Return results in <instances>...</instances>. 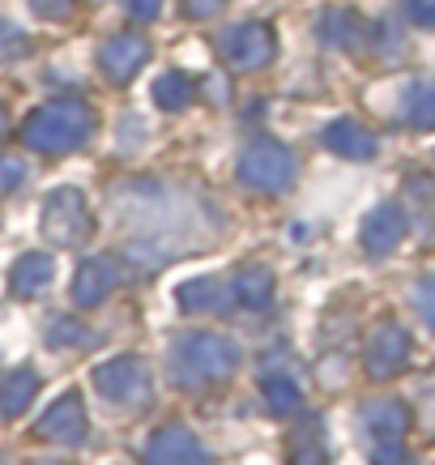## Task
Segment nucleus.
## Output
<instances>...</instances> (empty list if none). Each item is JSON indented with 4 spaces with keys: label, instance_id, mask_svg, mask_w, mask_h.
Listing matches in <instances>:
<instances>
[{
    "label": "nucleus",
    "instance_id": "obj_11",
    "mask_svg": "<svg viewBox=\"0 0 435 465\" xmlns=\"http://www.w3.org/2000/svg\"><path fill=\"white\" fill-rule=\"evenodd\" d=\"M329 145L341 150V154H354V158L371 154V137H367L363 128H354V124H333L329 128Z\"/></svg>",
    "mask_w": 435,
    "mask_h": 465
},
{
    "label": "nucleus",
    "instance_id": "obj_18",
    "mask_svg": "<svg viewBox=\"0 0 435 465\" xmlns=\"http://www.w3.org/2000/svg\"><path fill=\"white\" fill-rule=\"evenodd\" d=\"M419 308H422V316L435 324V282H422L419 286Z\"/></svg>",
    "mask_w": 435,
    "mask_h": 465
},
{
    "label": "nucleus",
    "instance_id": "obj_19",
    "mask_svg": "<svg viewBox=\"0 0 435 465\" xmlns=\"http://www.w3.org/2000/svg\"><path fill=\"white\" fill-rule=\"evenodd\" d=\"M410 14L419 17V22H427V26H435V0H406Z\"/></svg>",
    "mask_w": 435,
    "mask_h": 465
},
{
    "label": "nucleus",
    "instance_id": "obj_5",
    "mask_svg": "<svg viewBox=\"0 0 435 465\" xmlns=\"http://www.w3.org/2000/svg\"><path fill=\"white\" fill-rule=\"evenodd\" d=\"M145 371H141L137 363H128V359H120V363L103 367L99 371V389L107 397H115V401H133V397H145Z\"/></svg>",
    "mask_w": 435,
    "mask_h": 465
},
{
    "label": "nucleus",
    "instance_id": "obj_16",
    "mask_svg": "<svg viewBox=\"0 0 435 465\" xmlns=\"http://www.w3.org/2000/svg\"><path fill=\"white\" fill-rule=\"evenodd\" d=\"M269 401H273L278 410H291L295 406V389H291L286 381H269Z\"/></svg>",
    "mask_w": 435,
    "mask_h": 465
},
{
    "label": "nucleus",
    "instance_id": "obj_14",
    "mask_svg": "<svg viewBox=\"0 0 435 465\" xmlns=\"http://www.w3.org/2000/svg\"><path fill=\"white\" fill-rule=\"evenodd\" d=\"M82 278H85V282H77V299H82V303H94V299L107 291V269H103V265H85Z\"/></svg>",
    "mask_w": 435,
    "mask_h": 465
},
{
    "label": "nucleus",
    "instance_id": "obj_1",
    "mask_svg": "<svg viewBox=\"0 0 435 465\" xmlns=\"http://www.w3.org/2000/svg\"><path fill=\"white\" fill-rule=\"evenodd\" d=\"M85 128H90V115L77 103H56V107H43L30 120L26 137L39 150H69V145H77L85 137Z\"/></svg>",
    "mask_w": 435,
    "mask_h": 465
},
{
    "label": "nucleus",
    "instance_id": "obj_17",
    "mask_svg": "<svg viewBox=\"0 0 435 465\" xmlns=\"http://www.w3.org/2000/svg\"><path fill=\"white\" fill-rule=\"evenodd\" d=\"M17 52H22V39H17V30L0 22V56H17Z\"/></svg>",
    "mask_w": 435,
    "mask_h": 465
},
{
    "label": "nucleus",
    "instance_id": "obj_2",
    "mask_svg": "<svg viewBox=\"0 0 435 465\" xmlns=\"http://www.w3.org/2000/svg\"><path fill=\"white\" fill-rule=\"evenodd\" d=\"M243 175L261 188H282L291 180V154L282 145H252L243 154Z\"/></svg>",
    "mask_w": 435,
    "mask_h": 465
},
{
    "label": "nucleus",
    "instance_id": "obj_12",
    "mask_svg": "<svg viewBox=\"0 0 435 465\" xmlns=\"http://www.w3.org/2000/svg\"><path fill=\"white\" fill-rule=\"evenodd\" d=\"M47 273H52V261H47V256H26L22 269H17V291H43V286H47Z\"/></svg>",
    "mask_w": 435,
    "mask_h": 465
},
{
    "label": "nucleus",
    "instance_id": "obj_10",
    "mask_svg": "<svg viewBox=\"0 0 435 465\" xmlns=\"http://www.w3.org/2000/svg\"><path fill=\"white\" fill-rule=\"evenodd\" d=\"M401 231H406V223H401V213L397 210H380L376 218H367V243L371 248H393L397 240H401Z\"/></svg>",
    "mask_w": 435,
    "mask_h": 465
},
{
    "label": "nucleus",
    "instance_id": "obj_8",
    "mask_svg": "<svg viewBox=\"0 0 435 465\" xmlns=\"http://www.w3.org/2000/svg\"><path fill=\"white\" fill-rule=\"evenodd\" d=\"M406 359V338H401V329H380V338H376V346H371V371H393L397 363Z\"/></svg>",
    "mask_w": 435,
    "mask_h": 465
},
{
    "label": "nucleus",
    "instance_id": "obj_9",
    "mask_svg": "<svg viewBox=\"0 0 435 465\" xmlns=\"http://www.w3.org/2000/svg\"><path fill=\"white\" fill-rule=\"evenodd\" d=\"M141 60H145V43H137V39H120L103 47V64L112 69V77H128Z\"/></svg>",
    "mask_w": 435,
    "mask_h": 465
},
{
    "label": "nucleus",
    "instance_id": "obj_13",
    "mask_svg": "<svg viewBox=\"0 0 435 465\" xmlns=\"http://www.w3.org/2000/svg\"><path fill=\"white\" fill-rule=\"evenodd\" d=\"M35 393V376H14L9 384H0V410H9V414H17V410L26 406V397Z\"/></svg>",
    "mask_w": 435,
    "mask_h": 465
},
{
    "label": "nucleus",
    "instance_id": "obj_3",
    "mask_svg": "<svg viewBox=\"0 0 435 465\" xmlns=\"http://www.w3.org/2000/svg\"><path fill=\"white\" fill-rule=\"evenodd\" d=\"M150 461L154 465H210V457L201 452V444L183 427H171V431H158L154 436Z\"/></svg>",
    "mask_w": 435,
    "mask_h": 465
},
{
    "label": "nucleus",
    "instance_id": "obj_7",
    "mask_svg": "<svg viewBox=\"0 0 435 465\" xmlns=\"http://www.w3.org/2000/svg\"><path fill=\"white\" fill-rule=\"evenodd\" d=\"M226 52H231V60L235 64H261V60L269 56V35L261 26H243V30H231L226 35Z\"/></svg>",
    "mask_w": 435,
    "mask_h": 465
},
{
    "label": "nucleus",
    "instance_id": "obj_6",
    "mask_svg": "<svg viewBox=\"0 0 435 465\" xmlns=\"http://www.w3.org/2000/svg\"><path fill=\"white\" fill-rule=\"evenodd\" d=\"M39 436L47 440H60V444H69V440H82L85 436V419H82V406L73 401V397H64L47 419L39 423Z\"/></svg>",
    "mask_w": 435,
    "mask_h": 465
},
{
    "label": "nucleus",
    "instance_id": "obj_15",
    "mask_svg": "<svg viewBox=\"0 0 435 465\" xmlns=\"http://www.w3.org/2000/svg\"><path fill=\"white\" fill-rule=\"evenodd\" d=\"M188 94H193V90H188V82H180V77H167V82H158V99L171 103V107H180Z\"/></svg>",
    "mask_w": 435,
    "mask_h": 465
},
{
    "label": "nucleus",
    "instance_id": "obj_4",
    "mask_svg": "<svg viewBox=\"0 0 435 465\" xmlns=\"http://www.w3.org/2000/svg\"><path fill=\"white\" fill-rule=\"evenodd\" d=\"M231 359H235V354L213 338H193L180 351L183 371H188V376H205V381H210V376H222L226 367H231Z\"/></svg>",
    "mask_w": 435,
    "mask_h": 465
}]
</instances>
